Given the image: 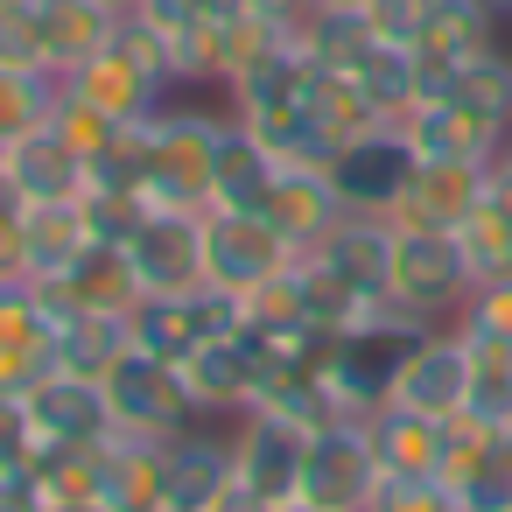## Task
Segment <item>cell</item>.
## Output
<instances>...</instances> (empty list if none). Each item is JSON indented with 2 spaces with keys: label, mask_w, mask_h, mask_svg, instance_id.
Instances as JSON below:
<instances>
[{
  "label": "cell",
  "mask_w": 512,
  "mask_h": 512,
  "mask_svg": "<svg viewBox=\"0 0 512 512\" xmlns=\"http://www.w3.org/2000/svg\"><path fill=\"white\" fill-rule=\"evenodd\" d=\"M316 260L358 288L365 302H386V281H393V218H365V211H344L330 225V239L316 246Z\"/></svg>",
  "instance_id": "23"
},
{
  "label": "cell",
  "mask_w": 512,
  "mask_h": 512,
  "mask_svg": "<svg viewBox=\"0 0 512 512\" xmlns=\"http://www.w3.org/2000/svg\"><path fill=\"white\" fill-rule=\"evenodd\" d=\"M239 316H246V302L204 281V288H176V295H141V302L127 309V337H134V351H155V358L183 365V358H197L211 337L239 330Z\"/></svg>",
  "instance_id": "3"
},
{
  "label": "cell",
  "mask_w": 512,
  "mask_h": 512,
  "mask_svg": "<svg viewBox=\"0 0 512 512\" xmlns=\"http://www.w3.org/2000/svg\"><path fill=\"white\" fill-rule=\"evenodd\" d=\"M22 239H29V281H57L92 246L85 204H22Z\"/></svg>",
  "instance_id": "27"
},
{
  "label": "cell",
  "mask_w": 512,
  "mask_h": 512,
  "mask_svg": "<svg viewBox=\"0 0 512 512\" xmlns=\"http://www.w3.org/2000/svg\"><path fill=\"white\" fill-rule=\"evenodd\" d=\"M386 302L407 309L414 323H456V309L470 302V267L456 253L449 232L435 225H393V281Z\"/></svg>",
  "instance_id": "2"
},
{
  "label": "cell",
  "mask_w": 512,
  "mask_h": 512,
  "mask_svg": "<svg viewBox=\"0 0 512 512\" xmlns=\"http://www.w3.org/2000/svg\"><path fill=\"white\" fill-rule=\"evenodd\" d=\"M274 512H316V505H302V498H295V505H274Z\"/></svg>",
  "instance_id": "49"
},
{
  "label": "cell",
  "mask_w": 512,
  "mask_h": 512,
  "mask_svg": "<svg viewBox=\"0 0 512 512\" xmlns=\"http://www.w3.org/2000/svg\"><path fill=\"white\" fill-rule=\"evenodd\" d=\"M463 393H470V337L456 323H435L407 344L386 400L414 407V414H435V421H463Z\"/></svg>",
  "instance_id": "8"
},
{
  "label": "cell",
  "mask_w": 512,
  "mask_h": 512,
  "mask_svg": "<svg viewBox=\"0 0 512 512\" xmlns=\"http://www.w3.org/2000/svg\"><path fill=\"white\" fill-rule=\"evenodd\" d=\"M463 421H477V428H512V344L470 337V393H463Z\"/></svg>",
  "instance_id": "32"
},
{
  "label": "cell",
  "mask_w": 512,
  "mask_h": 512,
  "mask_svg": "<svg viewBox=\"0 0 512 512\" xmlns=\"http://www.w3.org/2000/svg\"><path fill=\"white\" fill-rule=\"evenodd\" d=\"M43 288V302L57 309V316H127L134 302H141V281H134V267H127V246H85L57 281H36Z\"/></svg>",
  "instance_id": "17"
},
{
  "label": "cell",
  "mask_w": 512,
  "mask_h": 512,
  "mask_svg": "<svg viewBox=\"0 0 512 512\" xmlns=\"http://www.w3.org/2000/svg\"><path fill=\"white\" fill-rule=\"evenodd\" d=\"M379 456H372V435L365 421H330L309 435V456H302V505L316 512H365L372 491H379Z\"/></svg>",
  "instance_id": "5"
},
{
  "label": "cell",
  "mask_w": 512,
  "mask_h": 512,
  "mask_svg": "<svg viewBox=\"0 0 512 512\" xmlns=\"http://www.w3.org/2000/svg\"><path fill=\"white\" fill-rule=\"evenodd\" d=\"M71 99H85L92 113H106V120H120V127H141V120H155L162 106H169V78L162 71H148L141 57H127L120 43H106L92 64H78L71 78H57Z\"/></svg>",
  "instance_id": "13"
},
{
  "label": "cell",
  "mask_w": 512,
  "mask_h": 512,
  "mask_svg": "<svg viewBox=\"0 0 512 512\" xmlns=\"http://www.w3.org/2000/svg\"><path fill=\"white\" fill-rule=\"evenodd\" d=\"M400 134H407V148H414V162H491L505 141L491 134V127H477L456 99H414L407 113H400Z\"/></svg>",
  "instance_id": "24"
},
{
  "label": "cell",
  "mask_w": 512,
  "mask_h": 512,
  "mask_svg": "<svg viewBox=\"0 0 512 512\" xmlns=\"http://www.w3.org/2000/svg\"><path fill=\"white\" fill-rule=\"evenodd\" d=\"M0 183H8L15 204H78L92 169L85 155L57 134V127H36L22 141H8V155H0Z\"/></svg>",
  "instance_id": "16"
},
{
  "label": "cell",
  "mask_w": 512,
  "mask_h": 512,
  "mask_svg": "<svg viewBox=\"0 0 512 512\" xmlns=\"http://www.w3.org/2000/svg\"><path fill=\"white\" fill-rule=\"evenodd\" d=\"M365 512H456V491L442 477H379Z\"/></svg>",
  "instance_id": "38"
},
{
  "label": "cell",
  "mask_w": 512,
  "mask_h": 512,
  "mask_svg": "<svg viewBox=\"0 0 512 512\" xmlns=\"http://www.w3.org/2000/svg\"><path fill=\"white\" fill-rule=\"evenodd\" d=\"M29 400V421H36V449H106L120 435L113 421V400H106V379H78V372H50Z\"/></svg>",
  "instance_id": "12"
},
{
  "label": "cell",
  "mask_w": 512,
  "mask_h": 512,
  "mask_svg": "<svg viewBox=\"0 0 512 512\" xmlns=\"http://www.w3.org/2000/svg\"><path fill=\"white\" fill-rule=\"evenodd\" d=\"M120 15L99 8V0H36V36H43V71L71 78L78 64H92L113 43Z\"/></svg>",
  "instance_id": "25"
},
{
  "label": "cell",
  "mask_w": 512,
  "mask_h": 512,
  "mask_svg": "<svg viewBox=\"0 0 512 512\" xmlns=\"http://www.w3.org/2000/svg\"><path fill=\"white\" fill-rule=\"evenodd\" d=\"M484 169H491V162H414V183L400 190L393 225L456 232V225L477 211V197H484Z\"/></svg>",
  "instance_id": "22"
},
{
  "label": "cell",
  "mask_w": 512,
  "mask_h": 512,
  "mask_svg": "<svg viewBox=\"0 0 512 512\" xmlns=\"http://www.w3.org/2000/svg\"><path fill=\"white\" fill-rule=\"evenodd\" d=\"M50 127H57V134H64V141H71V148H78L85 162H92L99 148H113V141L127 134L120 120H106V113H92V106H85V99H71V92H57V113H50Z\"/></svg>",
  "instance_id": "37"
},
{
  "label": "cell",
  "mask_w": 512,
  "mask_h": 512,
  "mask_svg": "<svg viewBox=\"0 0 512 512\" xmlns=\"http://www.w3.org/2000/svg\"><path fill=\"white\" fill-rule=\"evenodd\" d=\"M211 512H274V505H267V498H253V491H246V484L232 477V484L218 491V505H211Z\"/></svg>",
  "instance_id": "44"
},
{
  "label": "cell",
  "mask_w": 512,
  "mask_h": 512,
  "mask_svg": "<svg viewBox=\"0 0 512 512\" xmlns=\"http://www.w3.org/2000/svg\"><path fill=\"white\" fill-rule=\"evenodd\" d=\"M169 456V505L176 512H211L218 491L239 477L232 470V421H190L183 435L162 442Z\"/></svg>",
  "instance_id": "19"
},
{
  "label": "cell",
  "mask_w": 512,
  "mask_h": 512,
  "mask_svg": "<svg viewBox=\"0 0 512 512\" xmlns=\"http://www.w3.org/2000/svg\"><path fill=\"white\" fill-rule=\"evenodd\" d=\"M302 456H309V428H295V421H281V414H260V407H246V414L232 421V470H239V484H246L253 498L295 505V491H302Z\"/></svg>",
  "instance_id": "9"
},
{
  "label": "cell",
  "mask_w": 512,
  "mask_h": 512,
  "mask_svg": "<svg viewBox=\"0 0 512 512\" xmlns=\"http://www.w3.org/2000/svg\"><path fill=\"white\" fill-rule=\"evenodd\" d=\"M106 400H113L120 435H148V442H169L190 421H204L197 400H190V386H183V372L169 358H155V351H134V344L106 372Z\"/></svg>",
  "instance_id": "4"
},
{
  "label": "cell",
  "mask_w": 512,
  "mask_h": 512,
  "mask_svg": "<svg viewBox=\"0 0 512 512\" xmlns=\"http://www.w3.org/2000/svg\"><path fill=\"white\" fill-rule=\"evenodd\" d=\"M344 71L358 78V92H365L386 120H400V113L421 99V64H414V50H407V43H379V36H372Z\"/></svg>",
  "instance_id": "29"
},
{
  "label": "cell",
  "mask_w": 512,
  "mask_h": 512,
  "mask_svg": "<svg viewBox=\"0 0 512 512\" xmlns=\"http://www.w3.org/2000/svg\"><path fill=\"white\" fill-rule=\"evenodd\" d=\"M57 78L50 71H22V64H0V141H22L36 127H50L57 113Z\"/></svg>",
  "instance_id": "34"
},
{
  "label": "cell",
  "mask_w": 512,
  "mask_h": 512,
  "mask_svg": "<svg viewBox=\"0 0 512 512\" xmlns=\"http://www.w3.org/2000/svg\"><path fill=\"white\" fill-rule=\"evenodd\" d=\"M442 99H456L477 127H491V134L505 141V134H512V57H505V50L470 57V64L442 85Z\"/></svg>",
  "instance_id": "30"
},
{
  "label": "cell",
  "mask_w": 512,
  "mask_h": 512,
  "mask_svg": "<svg viewBox=\"0 0 512 512\" xmlns=\"http://www.w3.org/2000/svg\"><path fill=\"white\" fill-rule=\"evenodd\" d=\"M449 428L456 421H435V414H414V407H393V400L365 414V435H372V456H379L386 477H442Z\"/></svg>",
  "instance_id": "20"
},
{
  "label": "cell",
  "mask_w": 512,
  "mask_h": 512,
  "mask_svg": "<svg viewBox=\"0 0 512 512\" xmlns=\"http://www.w3.org/2000/svg\"><path fill=\"white\" fill-rule=\"evenodd\" d=\"M456 330H463V337L512 344V274H498V281H477V288H470V302L456 309Z\"/></svg>",
  "instance_id": "36"
},
{
  "label": "cell",
  "mask_w": 512,
  "mask_h": 512,
  "mask_svg": "<svg viewBox=\"0 0 512 512\" xmlns=\"http://www.w3.org/2000/svg\"><path fill=\"white\" fill-rule=\"evenodd\" d=\"M309 120H316V134L330 141V155H337L344 141L386 127V113L358 92V78H351V71H330V64H316V78H309Z\"/></svg>",
  "instance_id": "28"
},
{
  "label": "cell",
  "mask_w": 512,
  "mask_h": 512,
  "mask_svg": "<svg viewBox=\"0 0 512 512\" xmlns=\"http://www.w3.org/2000/svg\"><path fill=\"white\" fill-rule=\"evenodd\" d=\"M127 267H134L141 295L204 288V218L197 211H148L127 239Z\"/></svg>",
  "instance_id": "14"
},
{
  "label": "cell",
  "mask_w": 512,
  "mask_h": 512,
  "mask_svg": "<svg viewBox=\"0 0 512 512\" xmlns=\"http://www.w3.org/2000/svg\"><path fill=\"white\" fill-rule=\"evenodd\" d=\"M309 8H365V0H309Z\"/></svg>",
  "instance_id": "46"
},
{
  "label": "cell",
  "mask_w": 512,
  "mask_h": 512,
  "mask_svg": "<svg viewBox=\"0 0 512 512\" xmlns=\"http://www.w3.org/2000/svg\"><path fill=\"white\" fill-rule=\"evenodd\" d=\"M225 113L211 106H162L141 120V197L148 211H211V169H218Z\"/></svg>",
  "instance_id": "1"
},
{
  "label": "cell",
  "mask_w": 512,
  "mask_h": 512,
  "mask_svg": "<svg viewBox=\"0 0 512 512\" xmlns=\"http://www.w3.org/2000/svg\"><path fill=\"white\" fill-rule=\"evenodd\" d=\"M484 8H491L498 22H512V0H484Z\"/></svg>",
  "instance_id": "45"
},
{
  "label": "cell",
  "mask_w": 512,
  "mask_h": 512,
  "mask_svg": "<svg viewBox=\"0 0 512 512\" xmlns=\"http://www.w3.org/2000/svg\"><path fill=\"white\" fill-rule=\"evenodd\" d=\"M449 239H456V253H463V267H470V288L512 274V211H498L491 197H477V211H470Z\"/></svg>",
  "instance_id": "33"
},
{
  "label": "cell",
  "mask_w": 512,
  "mask_h": 512,
  "mask_svg": "<svg viewBox=\"0 0 512 512\" xmlns=\"http://www.w3.org/2000/svg\"><path fill=\"white\" fill-rule=\"evenodd\" d=\"M0 64L43 71V36H36V0H0Z\"/></svg>",
  "instance_id": "39"
},
{
  "label": "cell",
  "mask_w": 512,
  "mask_h": 512,
  "mask_svg": "<svg viewBox=\"0 0 512 512\" xmlns=\"http://www.w3.org/2000/svg\"><path fill=\"white\" fill-rule=\"evenodd\" d=\"M295 260V246L260 218V211H204V281L225 295H253L267 288L281 267Z\"/></svg>",
  "instance_id": "6"
},
{
  "label": "cell",
  "mask_w": 512,
  "mask_h": 512,
  "mask_svg": "<svg viewBox=\"0 0 512 512\" xmlns=\"http://www.w3.org/2000/svg\"><path fill=\"white\" fill-rule=\"evenodd\" d=\"M57 372V309L36 281H0V393H36Z\"/></svg>",
  "instance_id": "10"
},
{
  "label": "cell",
  "mask_w": 512,
  "mask_h": 512,
  "mask_svg": "<svg viewBox=\"0 0 512 512\" xmlns=\"http://www.w3.org/2000/svg\"><path fill=\"white\" fill-rule=\"evenodd\" d=\"M498 50V15L484 0H435L421 36H414V64H421V99H435L470 57Z\"/></svg>",
  "instance_id": "15"
},
{
  "label": "cell",
  "mask_w": 512,
  "mask_h": 512,
  "mask_svg": "<svg viewBox=\"0 0 512 512\" xmlns=\"http://www.w3.org/2000/svg\"><path fill=\"white\" fill-rule=\"evenodd\" d=\"M127 316H57V372L78 379H106L127 351Z\"/></svg>",
  "instance_id": "31"
},
{
  "label": "cell",
  "mask_w": 512,
  "mask_h": 512,
  "mask_svg": "<svg viewBox=\"0 0 512 512\" xmlns=\"http://www.w3.org/2000/svg\"><path fill=\"white\" fill-rule=\"evenodd\" d=\"M36 456V421L22 393H0V470H22Z\"/></svg>",
  "instance_id": "41"
},
{
  "label": "cell",
  "mask_w": 512,
  "mask_h": 512,
  "mask_svg": "<svg viewBox=\"0 0 512 512\" xmlns=\"http://www.w3.org/2000/svg\"><path fill=\"white\" fill-rule=\"evenodd\" d=\"M260 218H267L295 253H316V246L330 239V225L344 218V197L330 190V169H316V162H281V176H274Z\"/></svg>",
  "instance_id": "18"
},
{
  "label": "cell",
  "mask_w": 512,
  "mask_h": 512,
  "mask_svg": "<svg viewBox=\"0 0 512 512\" xmlns=\"http://www.w3.org/2000/svg\"><path fill=\"white\" fill-rule=\"evenodd\" d=\"M50 512H99V505H50Z\"/></svg>",
  "instance_id": "48"
},
{
  "label": "cell",
  "mask_w": 512,
  "mask_h": 512,
  "mask_svg": "<svg viewBox=\"0 0 512 512\" xmlns=\"http://www.w3.org/2000/svg\"><path fill=\"white\" fill-rule=\"evenodd\" d=\"M0 512H50V491L43 477L22 463V470H0Z\"/></svg>",
  "instance_id": "43"
},
{
  "label": "cell",
  "mask_w": 512,
  "mask_h": 512,
  "mask_svg": "<svg viewBox=\"0 0 512 512\" xmlns=\"http://www.w3.org/2000/svg\"><path fill=\"white\" fill-rule=\"evenodd\" d=\"M274 176H281V155H274L253 127H239V120L225 113L218 169H211V211H260L267 190H274Z\"/></svg>",
  "instance_id": "26"
},
{
  "label": "cell",
  "mask_w": 512,
  "mask_h": 512,
  "mask_svg": "<svg viewBox=\"0 0 512 512\" xmlns=\"http://www.w3.org/2000/svg\"><path fill=\"white\" fill-rule=\"evenodd\" d=\"M330 190L344 197V211H365V218H393V204H400V190L414 183V148H407V134H400V120H386V127H372V134H358V141H344L330 162Z\"/></svg>",
  "instance_id": "7"
},
{
  "label": "cell",
  "mask_w": 512,
  "mask_h": 512,
  "mask_svg": "<svg viewBox=\"0 0 512 512\" xmlns=\"http://www.w3.org/2000/svg\"><path fill=\"white\" fill-rule=\"evenodd\" d=\"M428 8H435V0H365V22H372L379 43H407V50H414Z\"/></svg>",
  "instance_id": "40"
},
{
  "label": "cell",
  "mask_w": 512,
  "mask_h": 512,
  "mask_svg": "<svg viewBox=\"0 0 512 512\" xmlns=\"http://www.w3.org/2000/svg\"><path fill=\"white\" fill-rule=\"evenodd\" d=\"M0 281H29V239H22V204L0 183Z\"/></svg>",
  "instance_id": "42"
},
{
  "label": "cell",
  "mask_w": 512,
  "mask_h": 512,
  "mask_svg": "<svg viewBox=\"0 0 512 512\" xmlns=\"http://www.w3.org/2000/svg\"><path fill=\"white\" fill-rule=\"evenodd\" d=\"M176 372H183V386H190V400H197L204 421H239V414L260 400V386H267V358H260V344L246 337V323L225 330V337H211V344H204L197 358H183Z\"/></svg>",
  "instance_id": "11"
},
{
  "label": "cell",
  "mask_w": 512,
  "mask_h": 512,
  "mask_svg": "<svg viewBox=\"0 0 512 512\" xmlns=\"http://www.w3.org/2000/svg\"><path fill=\"white\" fill-rule=\"evenodd\" d=\"M99 512H169V456L148 435H113L99 449Z\"/></svg>",
  "instance_id": "21"
},
{
  "label": "cell",
  "mask_w": 512,
  "mask_h": 512,
  "mask_svg": "<svg viewBox=\"0 0 512 512\" xmlns=\"http://www.w3.org/2000/svg\"><path fill=\"white\" fill-rule=\"evenodd\" d=\"M29 470L43 477L50 505H99V449H36Z\"/></svg>",
  "instance_id": "35"
},
{
  "label": "cell",
  "mask_w": 512,
  "mask_h": 512,
  "mask_svg": "<svg viewBox=\"0 0 512 512\" xmlns=\"http://www.w3.org/2000/svg\"><path fill=\"white\" fill-rule=\"evenodd\" d=\"M99 8H113V15H127V8H134V0H99Z\"/></svg>",
  "instance_id": "47"
}]
</instances>
